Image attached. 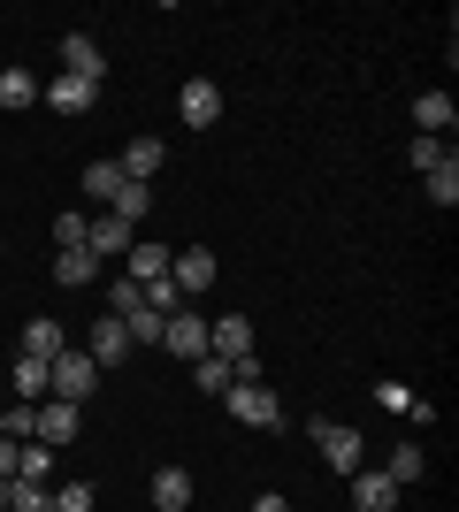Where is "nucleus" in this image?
<instances>
[{
  "label": "nucleus",
  "mask_w": 459,
  "mask_h": 512,
  "mask_svg": "<svg viewBox=\"0 0 459 512\" xmlns=\"http://www.w3.org/2000/svg\"><path fill=\"white\" fill-rule=\"evenodd\" d=\"M92 390H100V367H92V352H77V344H69V352H54V360H46V398L85 406Z\"/></svg>",
  "instance_id": "f257e3e1"
},
{
  "label": "nucleus",
  "mask_w": 459,
  "mask_h": 512,
  "mask_svg": "<svg viewBox=\"0 0 459 512\" xmlns=\"http://www.w3.org/2000/svg\"><path fill=\"white\" fill-rule=\"evenodd\" d=\"M222 406L238 413L245 428H261V436H276V428H284V398H276L268 383H230V390H222Z\"/></svg>",
  "instance_id": "f03ea898"
},
{
  "label": "nucleus",
  "mask_w": 459,
  "mask_h": 512,
  "mask_svg": "<svg viewBox=\"0 0 459 512\" xmlns=\"http://www.w3.org/2000/svg\"><path fill=\"white\" fill-rule=\"evenodd\" d=\"M314 451H322V467H337V474H360V428L352 421H314Z\"/></svg>",
  "instance_id": "7ed1b4c3"
},
{
  "label": "nucleus",
  "mask_w": 459,
  "mask_h": 512,
  "mask_svg": "<svg viewBox=\"0 0 459 512\" xmlns=\"http://www.w3.org/2000/svg\"><path fill=\"white\" fill-rule=\"evenodd\" d=\"M161 352H176V360H207V321H199V306H176V314L161 321Z\"/></svg>",
  "instance_id": "20e7f679"
},
{
  "label": "nucleus",
  "mask_w": 459,
  "mask_h": 512,
  "mask_svg": "<svg viewBox=\"0 0 459 512\" xmlns=\"http://www.w3.org/2000/svg\"><path fill=\"white\" fill-rule=\"evenodd\" d=\"M215 276H222V260L207 253V245H192V253H169V283L184 291V299H199V291H215Z\"/></svg>",
  "instance_id": "39448f33"
},
{
  "label": "nucleus",
  "mask_w": 459,
  "mask_h": 512,
  "mask_svg": "<svg viewBox=\"0 0 459 512\" xmlns=\"http://www.w3.org/2000/svg\"><path fill=\"white\" fill-rule=\"evenodd\" d=\"M85 352H92V367L108 375V367H123V360H131V329H123L115 314H100V321L85 329Z\"/></svg>",
  "instance_id": "423d86ee"
},
{
  "label": "nucleus",
  "mask_w": 459,
  "mask_h": 512,
  "mask_svg": "<svg viewBox=\"0 0 459 512\" xmlns=\"http://www.w3.org/2000/svg\"><path fill=\"white\" fill-rule=\"evenodd\" d=\"M176 115H184V123H192V130H215V123H222V85H207V77H192V85L176 92Z\"/></svg>",
  "instance_id": "0eeeda50"
},
{
  "label": "nucleus",
  "mask_w": 459,
  "mask_h": 512,
  "mask_svg": "<svg viewBox=\"0 0 459 512\" xmlns=\"http://www.w3.org/2000/svg\"><path fill=\"white\" fill-rule=\"evenodd\" d=\"M54 352H69V329H62V321H23V329H16V360H54Z\"/></svg>",
  "instance_id": "6e6552de"
},
{
  "label": "nucleus",
  "mask_w": 459,
  "mask_h": 512,
  "mask_svg": "<svg viewBox=\"0 0 459 512\" xmlns=\"http://www.w3.org/2000/svg\"><path fill=\"white\" fill-rule=\"evenodd\" d=\"M85 253L92 260H123V253H131V222H115V214H85Z\"/></svg>",
  "instance_id": "1a4fd4ad"
},
{
  "label": "nucleus",
  "mask_w": 459,
  "mask_h": 512,
  "mask_svg": "<svg viewBox=\"0 0 459 512\" xmlns=\"http://www.w3.org/2000/svg\"><path fill=\"white\" fill-rule=\"evenodd\" d=\"M62 77H85V85H100V77H108V54H100V39L69 31V39H62Z\"/></svg>",
  "instance_id": "9d476101"
},
{
  "label": "nucleus",
  "mask_w": 459,
  "mask_h": 512,
  "mask_svg": "<svg viewBox=\"0 0 459 512\" xmlns=\"http://www.w3.org/2000/svg\"><path fill=\"white\" fill-rule=\"evenodd\" d=\"M77 413H85V406H62V398H46V406H39V436H31V444L69 451V444H77Z\"/></svg>",
  "instance_id": "9b49d317"
},
{
  "label": "nucleus",
  "mask_w": 459,
  "mask_h": 512,
  "mask_svg": "<svg viewBox=\"0 0 459 512\" xmlns=\"http://www.w3.org/2000/svg\"><path fill=\"white\" fill-rule=\"evenodd\" d=\"M398 497H406V490H398L391 474H368V467L352 474V505H360V512H398Z\"/></svg>",
  "instance_id": "f8f14e48"
},
{
  "label": "nucleus",
  "mask_w": 459,
  "mask_h": 512,
  "mask_svg": "<svg viewBox=\"0 0 459 512\" xmlns=\"http://www.w3.org/2000/svg\"><path fill=\"white\" fill-rule=\"evenodd\" d=\"M39 100L54 107V115H85V107L100 100V85H85V77H54V85H39Z\"/></svg>",
  "instance_id": "ddd939ff"
},
{
  "label": "nucleus",
  "mask_w": 459,
  "mask_h": 512,
  "mask_svg": "<svg viewBox=\"0 0 459 512\" xmlns=\"http://www.w3.org/2000/svg\"><path fill=\"white\" fill-rule=\"evenodd\" d=\"M452 123H459L452 92H421V100H414V130H421V138H444Z\"/></svg>",
  "instance_id": "4468645a"
},
{
  "label": "nucleus",
  "mask_w": 459,
  "mask_h": 512,
  "mask_svg": "<svg viewBox=\"0 0 459 512\" xmlns=\"http://www.w3.org/2000/svg\"><path fill=\"white\" fill-rule=\"evenodd\" d=\"M161 153H169L161 138H131V146L115 153V169L131 176V184H153V169H161Z\"/></svg>",
  "instance_id": "2eb2a0df"
},
{
  "label": "nucleus",
  "mask_w": 459,
  "mask_h": 512,
  "mask_svg": "<svg viewBox=\"0 0 459 512\" xmlns=\"http://www.w3.org/2000/svg\"><path fill=\"white\" fill-rule=\"evenodd\" d=\"M46 276L62 283V291H85V283L100 276V260H92L85 245H69V253H54V268H46Z\"/></svg>",
  "instance_id": "dca6fc26"
},
{
  "label": "nucleus",
  "mask_w": 459,
  "mask_h": 512,
  "mask_svg": "<svg viewBox=\"0 0 459 512\" xmlns=\"http://www.w3.org/2000/svg\"><path fill=\"white\" fill-rule=\"evenodd\" d=\"M153 512H192V474H184V467L153 474Z\"/></svg>",
  "instance_id": "f3484780"
},
{
  "label": "nucleus",
  "mask_w": 459,
  "mask_h": 512,
  "mask_svg": "<svg viewBox=\"0 0 459 512\" xmlns=\"http://www.w3.org/2000/svg\"><path fill=\"white\" fill-rule=\"evenodd\" d=\"M123 268H131V283H153V276H169V245H153V237H138L131 253H123Z\"/></svg>",
  "instance_id": "a211bd4d"
},
{
  "label": "nucleus",
  "mask_w": 459,
  "mask_h": 512,
  "mask_svg": "<svg viewBox=\"0 0 459 512\" xmlns=\"http://www.w3.org/2000/svg\"><path fill=\"white\" fill-rule=\"evenodd\" d=\"M383 474H391L398 490H414L421 474H429V451H421V444H398V451H391V459H383Z\"/></svg>",
  "instance_id": "6ab92c4d"
},
{
  "label": "nucleus",
  "mask_w": 459,
  "mask_h": 512,
  "mask_svg": "<svg viewBox=\"0 0 459 512\" xmlns=\"http://www.w3.org/2000/svg\"><path fill=\"white\" fill-rule=\"evenodd\" d=\"M0 107H39V77L31 69H0Z\"/></svg>",
  "instance_id": "aec40b11"
},
{
  "label": "nucleus",
  "mask_w": 459,
  "mask_h": 512,
  "mask_svg": "<svg viewBox=\"0 0 459 512\" xmlns=\"http://www.w3.org/2000/svg\"><path fill=\"white\" fill-rule=\"evenodd\" d=\"M0 436H8V444H31V436H39V406H0Z\"/></svg>",
  "instance_id": "412c9836"
},
{
  "label": "nucleus",
  "mask_w": 459,
  "mask_h": 512,
  "mask_svg": "<svg viewBox=\"0 0 459 512\" xmlns=\"http://www.w3.org/2000/svg\"><path fill=\"white\" fill-rule=\"evenodd\" d=\"M16 482H46V490H54V451H46V444H23L16 451Z\"/></svg>",
  "instance_id": "4be33fe9"
},
{
  "label": "nucleus",
  "mask_w": 459,
  "mask_h": 512,
  "mask_svg": "<svg viewBox=\"0 0 459 512\" xmlns=\"http://www.w3.org/2000/svg\"><path fill=\"white\" fill-rule=\"evenodd\" d=\"M146 207H153V184H123V192L108 199V214H115V222H131V230H138V214H146Z\"/></svg>",
  "instance_id": "5701e85b"
},
{
  "label": "nucleus",
  "mask_w": 459,
  "mask_h": 512,
  "mask_svg": "<svg viewBox=\"0 0 459 512\" xmlns=\"http://www.w3.org/2000/svg\"><path fill=\"white\" fill-rule=\"evenodd\" d=\"M138 299H146V314H161V321H169L176 306H184V291H176L169 276H153V283H138Z\"/></svg>",
  "instance_id": "b1692460"
},
{
  "label": "nucleus",
  "mask_w": 459,
  "mask_h": 512,
  "mask_svg": "<svg viewBox=\"0 0 459 512\" xmlns=\"http://www.w3.org/2000/svg\"><path fill=\"white\" fill-rule=\"evenodd\" d=\"M192 375H199V390H215V398H222V390H230V383H238V367L222 360V352H207V360H192Z\"/></svg>",
  "instance_id": "393cba45"
},
{
  "label": "nucleus",
  "mask_w": 459,
  "mask_h": 512,
  "mask_svg": "<svg viewBox=\"0 0 459 512\" xmlns=\"http://www.w3.org/2000/svg\"><path fill=\"white\" fill-rule=\"evenodd\" d=\"M123 184H131V176L115 169V161H92V169H85V199H115Z\"/></svg>",
  "instance_id": "a878e982"
},
{
  "label": "nucleus",
  "mask_w": 459,
  "mask_h": 512,
  "mask_svg": "<svg viewBox=\"0 0 459 512\" xmlns=\"http://www.w3.org/2000/svg\"><path fill=\"white\" fill-rule=\"evenodd\" d=\"M429 184V207H459V161H444V169H429L421 176Z\"/></svg>",
  "instance_id": "bb28decb"
},
{
  "label": "nucleus",
  "mask_w": 459,
  "mask_h": 512,
  "mask_svg": "<svg viewBox=\"0 0 459 512\" xmlns=\"http://www.w3.org/2000/svg\"><path fill=\"white\" fill-rule=\"evenodd\" d=\"M8 512H54V490L46 482H8Z\"/></svg>",
  "instance_id": "cd10ccee"
},
{
  "label": "nucleus",
  "mask_w": 459,
  "mask_h": 512,
  "mask_svg": "<svg viewBox=\"0 0 459 512\" xmlns=\"http://www.w3.org/2000/svg\"><path fill=\"white\" fill-rule=\"evenodd\" d=\"M16 398H23V406H39V398H46V360H16Z\"/></svg>",
  "instance_id": "c85d7f7f"
},
{
  "label": "nucleus",
  "mask_w": 459,
  "mask_h": 512,
  "mask_svg": "<svg viewBox=\"0 0 459 512\" xmlns=\"http://www.w3.org/2000/svg\"><path fill=\"white\" fill-rule=\"evenodd\" d=\"M69 245H85V207H62V214H54V253H69Z\"/></svg>",
  "instance_id": "c756f323"
},
{
  "label": "nucleus",
  "mask_w": 459,
  "mask_h": 512,
  "mask_svg": "<svg viewBox=\"0 0 459 512\" xmlns=\"http://www.w3.org/2000/svg\"><path fill=\"white\" fill-rule=\"evenodd\" d=\"M138 306H146V299H138V283H131V276H115V283H108V314H115V321H131Z\"/></svg>",
  "instance_id": "7c9ffc66"
},
{
  "label": "nucleus",
  "mask_w": 459,
  "mask_h": 512,
  "mask_svg": "<svg viewBox=\"0 0 459 512\" xmlns=\"http://www.w3.org/2000/svg\"><path fill=\"white\" fill-rule=\"evenodd\" d=\"M406 153H414V169H421V176L452 161V146H444V138H414V146H406Z\"/></svg>",
  "instance_id": "2f4dec72"
},
{
  "label": "nucleus",
  "mask_w": 459,
  "mask_h": 512,
  "mask_svg": "<svg viewBox=\"0 0 459 512\" xmlns=\"http://www.w3.org/2000/svg\"><path fill=\"white\" fill-rule=\"evenodd\" d=\"M54 512H92V482H62V490H54Z\"/></svg>",
  "instance_id": "473e14b6"
},
{
  "label": "nucleus",
  "mask_w": 459,
  "mask_h": 512,
  "mask_svg": "<svg viewBox=\"0 0 459 512\" xmlns=\"http://www.w3.org/2000/svg\"><path fill=\"white\" fill-rule=\"evenodd\" d=\"M123 329H131V344H161V314H146V306H138Z\"/></svg>",
  "instance_id": "72a5a7b5"
},
{
  "label": "nucleus",
  "mask_w": 459,
  "mask_h": 512,
  "mask_svg": "<svg viewBox=\"0 0 459 512\" xmlns=\"http://www.w3.org/2000/svg\"><path fill=\"white\" fill-rule=\"evenodd\" d=\"M375 406H391V413H406V406H414V390H406V383H375Z\"/></svg>",
  "instance_id": "f704fd0d"
},
{
  "label": "nucleus",
  "mask_w": 459,
  "mask_h": 512,
  "mask_svg": "<svg viewBox=\"0 0 459 512\" xmlns=\"http://www.w3.org/2000/svg\"><path fill=\"white\" fill-rule=\"evenodd\" d=\"M253 512H291V505H284L276 490H261V497H253Z\"/></svg>",
  "instance_id": "c9c22d12"
},
{
  "label": "nucleus",
  "mask_w": 459,
  "mask_h": 512,
  "mask_svg": "<svg viewBox=\"0 0 459 512\" xmlns=\"http://www.w3.org/2000/svg\"><path fill=\"white\" fill-rule=\"evenodd\" d=\"M0 512H8V482H0Z\"/></svg>",
  "instance_id": "e433bc0d"
},
{
  "label": "nucleus",
  "mask_w": 459,
  "mask_h": 512,
  "mask_svg": "<svg viewBox=\"0 0 459 512\" xmlns=\"http://www.w3.org/2000/svg\"><path fill=\"white\" fill-rule=\"evenodd\" d=\"M0 245H8V237H0Z\"/></svg>",
  "instance_id": "4c0bfd02"
}]
</instances>
